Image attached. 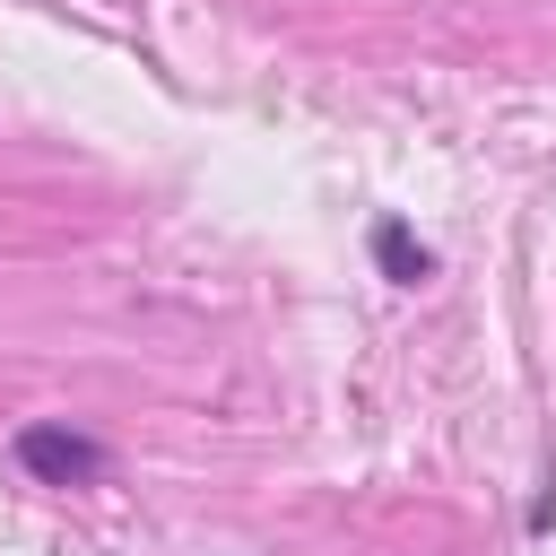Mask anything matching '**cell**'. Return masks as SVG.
<instances>
[{"label":"cell","instance_id":"obj_1","mask_svg":"<svg viewBox=\"0 0 556 556\" xmlns=\"http://www.w3.org/2000/svg\"><path fill=\"white\" fill-rule=\"evenodd\" d=\"M9 452H17V469H26L35 486H96V478H104V443L78 434V426H52V417L17 426Z\"/></svg>","mask_w":556,"mask_h":556},{"label":"cell","instance_id":"obj_2","mask_svg":"<svg viewBox=\"0 0 556 556\" xmlns=\"http://www.w3.org/2000/svg\"><path fill=\"white\" fill-rule=\"evenodd\" d=\"M374 269H382L391 287H417V278H434V252H426L400 217H382V226H374Z\"/></svg>","mask_w":556,"mask_h":556},{"label":"cell","instance_id":"obj_3","mask_svg":"<svg viewBox=\"0 0 556 556\" xmlns=\"http://www.w3.org/2000/svg\"><path fill=\"white\" fill-rule=\"evenodd\" d=\"M530 530H556V495H539V504H530Z\"/></svg>","mask_w":556,"mask_h":556}]
</instances>
